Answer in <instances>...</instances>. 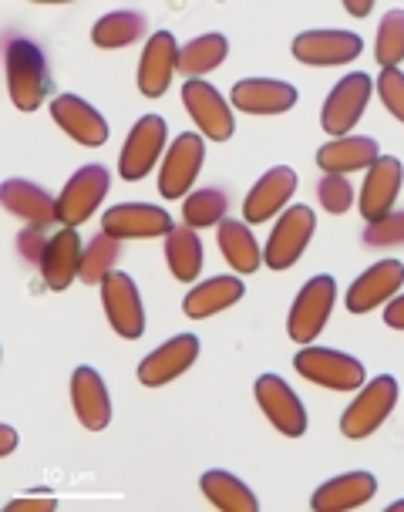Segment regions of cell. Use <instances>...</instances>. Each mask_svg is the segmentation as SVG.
<instances>
[{"instance_id": "6da1fadb", "label": "cell", "mask_w": 404, "mask_h": 512, "mask_svg": "<svg viewBox=\"0 0 404 512\" xmlns=\"http://www.w3.org/2000/svg\"><path fill=\"white\" fill-rule=\"evenodd\" d=\"M4 61H7V91H11L14 105L21 112H38L44 98L51 95V71L44 51L27 38H11L7 41Z\"/></svg>"}, {"instance_id": "7a4b0ae2", "label": "cell", "mask_w": 404, "mask_h": 512, "mask_svg": "<svg viewBox=\"0 0 404 512\" xmlns=\"http://www.w3.org/2000/svg\"><path fill=\"white\" fill-rule=\"evenodd\" d=\"M293 368L307 381L330 391H357L364 384V364L344 351H330V347H303L293 358Z\"/></svg>"}, {"instance_id": "3957f363", "label": "cell", "mask_w": 404, "mask_h": 512, "mask_svg": "<svg viewBox=\"0 0 404 512\" xmlns=\"http://www.w3.org/2000/svg\"><path fill=\"white\" fill-rule=\"evenodd\" d=\"M394 405H398V381L391 374H381L374 378L367 388L351 401V408L344 411L341 418V432L344 438H367L371 432H378L384 425V418L391 415Z\"/></svg>"}, {"instance_id": "277c9868", "label": "cell", "mask_w": 404, "mask_h": 512, "mask_svg": "<svg viewBox=\"0 0 404 512\" xmlns=\"http://www.w3.org/2000/svg\"><path fill=\"white\" fill-rule=\"evenodd\" d=\"M334 297H337V283L334 277H314L303 283V290L293 300L290 320H287V334L290 341L297 344H310L314 337L324 331L330 310H334Z\"/></svg>"}, {"instance_id": "5b68a950", "label": "cell", "mask_w": 404, "mask_h": 512, "mask_svg": "<svg viewBox=\"0 0 404 512\" xmlns=\"http://www.w3.org/2000/svg\"><path fill=\"white\" fill-rule=\"evenodd\" d=\"M108 189H112V172L105 166H81L58 196V223L71 230L81 226L108 196Z\"/></svg>"}, {"instance_id": "8992f818", "label": "cell", "mask_w": 404, "mask_h": 512, "mask_svg": "<svg viewBox=\"0 0 404 512\" xmlns=\"http://www.w3.org/2000/svg\"><path fill=\"white\" fill-rule=\"evenodd\" d=\"M371 88H374V81L367 78L364 71H354V75L337 81L324 102V112H320L324 132H330L334 139H344V135L361 122L367 98H371Z\"/></svg>"}, {"instance_id": "52a82bcc", "label": "cell", "mask_w": 404, "mask_h": 512, "mask_svg": "<svg viewBox=\"0 0 404 512\" xmlns=\"http://www.w3.org/2000/svg\"><path fill=\"white\" fill-rule=\"evenodd\" d=\"M317 230V216L310 206H290L287 213L280 216L277 230L270 233V243H266L263 260L270 263V270H287L300 260V253L307 250L310 236Z\"/></svg>"}, {"instance_id": "ba28073f", "label": "cell", "mask_w": 404, "mask_h": 512, "mask_svg": "<svg viewBox=\"0 0 404 512\" xmlns=\"http://www.w3.org/2000/svg\"><path fill=\"white\" fill-rule=\"evenodd\" d=\"M101 304H105L108 324L115 327L118 337H125V341L142 337L145 310H142L139 287H135L128 273H108V277L101 280Z\"/></svg>"}, {"instance_id": "9c48e42d", "label": "cell", "mask_w": 404, "mask_h": 512, "mask_svg": "<svg viewBox=\"0 0 404 512\" xmlns=\"http://www.w3.org/2000/svg\"><path fill=\"white\" fill-rule=\"evenodd\" d=\"M165 149V118L162 115H142L135 128L128 132L122 159H118V172L128 182H139L142 176H149V169L155 166V159Z\"/></svg>"}, {"instance_id": "30bf717a", "label": "cell", "mask_w": 404, "mask_h": 512, "mask_svg": "<svg viewBox=\"0 0 404 512\" xmlns=\"http://www.w3.org/2000/svg\"><path fill=\"white\" fill-rule=\"evenodd\" d=\"M182 102H186L192 122L199 125V132L206 139H216V142H226L233 135V112H229L226 98L202 78H189L186 88H182Z\"/></svg>"}, {"instance_id": "8fae6325", "label": "cell", "mask_w": 404, "mask_h": 512, "mask_svg": "<svg viewBox=\"0 0 404 512\" xmlns=\"http://www.w3.org/2000/svg\"><path fill=\"white\" fill-rule=\"evenodd\" d=\"M256 401H260L263 415L270 418V425L277 428L280 435L300 438L307 432V411H303L300 398L290 391V384L277 378V374H263V378L256 381Z\"/></svg>"}, {"instance_id": "7c38bea8", "label": "cell", "mask_w": 404, "mask_h": 512, "mask_svg": "<svg viewBox=\"0 0 404 512\" xmlns=\"http://www.w3.org/2000/svg\"><path fill=\"white\" fill-rule=\"evenodd\" d=\"M202 159H206V145H202L199 135L182 132L176 145L169 149L162 162V176H159V192L162 199H182L189 196V186L196 182Z\"/></svg>"}, {"instance_id": "4fadbf2b", "label": "cell", "mask_w": 404, "mask_h": 512, "mask_svg": "<svg viewBox=\"0 0 404 512\" xmlns=\"http://www.w3.org/2000/svg\"><path fill=\"white\" fill-rule=\"evenodd\" d=\"M199 358V337L196 334H176L172 341H165L162 347L139 364V381L145 388H162V384L176 381L179 374L189 371V364H196Z\"/></svg>"}, {"instance_id": "5bb4252c", "label": "cell", "mask_w": 404, "mask_h": 512, "mask_svg": "<svg viewBox=\"0 0 404 512\" xmlns=\"http://www.w3.org/2000/svg\"><path fill=\"white\" fill-rule=\"evenodd\" d=\"M101 230L108 236H118V240H145V236H169L176 226H172V216L159 206L125 203L108 209L105 219H101Z\"/></svg>"}, {"instance_id": "9a60e30c", "label": "cell", "mask_w": 404, "mask_h": 512, "mask_svg": "<svg viewBox=\"0 0 404 512\" xmlns=\"http://www.w3.org/2000/svg\"><path fill=\"white\" fill-rule=\"evenodd\" d=\"M361 48V38L351 31H303L293 41V58L314 68H327V64H351Z\"/></svg>"}, {"instance_id": "2e32d148", "label": "cell", "mask_w": 404, "mask_h": 512, "mask_svg": "<svg viewBox=\"0 0 404 512\" xmlns=\"http://www.w3.org/2000/svg\"><path fill=\"white\" fill-rule=\"evenodd\" d=\"M404 283V263L401 260H381L371 270H364L361 277L347 290V310L351 314H367L384 300H391Z\"/></svg>"}, {"instance_id": "e0dca14e", "label": "cell", "mask_w": 404, "mask_h": 512, "mask_svg": "<svg viewBox=\"0 0 404 512\" xmlns=\"http://www.w3.org/2000/svg\"><path fill=\"white\" fill-rule=\"evenodd\" d=\"M300 91L277 78H246L233 85V105L246 115H280L297 105Z\"/></svg>"}, {"instance_id": "ac0fdd59", "label": "cell", "mask_w": 404, "mask_h": 512, "mask_svg": "<svg viewBox=\"0 0 404 512\" xmlns=\"http://www.w3.org/2000/svg\"><path fill=\"white\" fill-rule=\"evenodd\" d=\"M179 71V48L169 31H159L145 44L139 64V88L145 98H162L172 85V75Z\"/></svg>"}, {"instance_id": "d6986e66", "label": "cell", "mask_w": 404, "mask_h": 512, "mask_svg": "<svg viewBox=\"0 0 404 512\" xmlns=\"http://www.w3.org/2000/svg\"><path fill=\"white\" fill-rule=\"evenodd\" d=\"M71 405H75V415L81 418V425L88 432H101L112 422V401H108V388L101 381V374L95 368H81L71 374Z\"/></svg>"}, {"instance_id": "ffe728a7", "label": "cell", "mask_w": 404, "mask_h": 512, "mask_svg": "<svg viewBox=\"0 0 404 512\" xmlns=\"http://www.w3.org/2000/svg\"><path fill=\"white\" fill-rule=\"evenodd\" d=\"M401 176H404L401 159H394V155H381V159L367 169V179L361 189V216L367 223L391 213L394 199H398V189H401Z\"/></svg>"}, {"instance_id": "44dd1931", "label": "cell", "mask_w": 404, "mask_h": 512, "mask_svg": "<svg viewBox=\"0 0 404 512\" xmlns=\"http://www.w3.org/2000/svg\"><path fill=\"white\" fill-rule=\"evenodd\" d=\"M51 115H54V122H58L64 132L81 145L98 149V145L108 142V122L101 118L98 108L81 102L78 95H58L51 105Z\"/></svg>"}, {"instance_id": "7402d4cb", "label": "cell", "mask_w": 404, "mask_h": 512, "mask_svg": "<svg viewBox=\"0 0 404 512\" xmlns=\"http://www.w3.org/2000/svg\"><path fill=\"white\" fill-rule=\"evenodd\" d=\"M293 192H297V172L287 166L270 169L250 189V196H246V203H243L246 223H266L270 216H277L280 209L290 203Z\"/></svg>"}, {"instance_id": "603a6c76", "label": "cell", "mask_w": 404, "mask_h": 512, "mask_svg": "<svg viewBox=\"0 0 404 512\" xmlns=\"http://www.w3.org/2000/svg\"><path fill=\"white\" fill-rule=\"evenodd\" d=\"M378 159H381V145L374 139H364V135H344V139L327 142L317 152V166L327 176H347V172L357 169H371Z\"/></svg>"}, {"instance_id": "cb8c5ba5", "label": "cell", "mask_w": 404, "mask_h": 512, "mask_svg": "<svg viewBox=\"0 0 404 512\" xmlns=\"http://www.w3.org/2000/svg\"><path fill=\"white\" fill-rule=\"evenodd\" d=\"M378 492V479L371 472H347V475H337V479L324 482L310 506L317 512H344V509H357L364 506L367 499H374Z\"/></svg>"}, {"instance_id": "d4e9b609", "label": "cell", "mask_w": 404, "mask_h": 512, "mask_svg": "<svg viewBox=\"0 0 404 512\" xmlns=\"http://www.w3.org/2000/svg\"><path fill=\"white\" fill-rule=\"evenodd\" d=\"M81 240H78V230L64 226L48 240V250H44V260H41V273H44V283L51 290H64L71 287V280L81 273Z\"/></svg>"}, {"instance_id": "484cf974", "label": "cell", "mask_w": 404, "mask_h": 512, "mask_svg": "<svg viewBox=\"0 0 404 512\" xmlns=\"http://www.w3.org/2000/svg\"><path fill=\"white\" fill-rule=\"evenodd\" d=\"M0 199L14 216L27 219V226H54L58 223V199L48 196L41 186L24 179H7L0 189Z\"/></svg>"}, {"instance_id": "4316f807", "label": "cell", "mask_w": 404, "mask_h": 512, "mask_svg": "<svg viewBox=\"0 0 404 512\" xmlns=\"http://www.w3.org/2000/svg\"><path fill=\"white\" fill-rule=\"evenodd\" d=\"M236 300H243V283L236 277H213L206 283H199L196 290H189L186 300H182V314L186 317H213L219 310L233 307Z\"/></svg>"}, {"instance_id": "83f0119b", "label": "cell", "mask_w": 404, "mask_h": 512, "mask_svg": "<svg viewBox=\"0 0 404 512\" xmlns=\"http://www.w3.org/2000/svg\"><path fill=\"white\" fill-rule=\"evenodd\" d=\"M199 489H202V496L223 512H256L260 509V502H256L250 486H243L233 472H223V469L206 472L199 479Z\"/></svg>"}, {"instance_id": "f1b7e54d", "label": "cell", "mask_w": 404, "mask_h": 512, "mask_svg": "<svg viewBox=\"0 0 404 512\" xmlns=\"http://www.w3.org/2000/svg\"><path fill=\"white\" fill-rule=\"evenodd\" d=\"M219 250H223L229 267L236 273H253L263 263L260 246H256L253 233L246 230V223H240V219H223L219 223Z\"/></svg>"}, {"instance_id": "f546056e", "label": "cell", "mask_w": 404, "mask_h": 512, "mask_svg": "<svg viewBox=\"0 0 404 512\" xmlns=\"http://www.w3.org/2000/svg\"><path fill=\"white\" fill-rule=\"evenodd\" d=\"M165 260H169V270L172 277L182 280V283H192L199 277L202 270V243L199 236L192 233V226H186V230H172L169 236H165Z\"/></svg>"}, {"instance_id": "4dcf8cb0", "label": "cell", "mask_w": 404, "mask_h": 512, "mask_svg": "<svg viewBox=\"0 0 404 512\" xmlns=\"http://www.w3.org/2000/svg\"><path fill=\"white\" fill-rule=\"evenodd\" d=\"M229 54V41L223 34H202V38L189 41L186 48H179V71L189 78H199L206 75V71L219 68V64L226 61Z\"/></svg>"}, {"instance_id": "1f68e13d", "label": "cell", "mask_w": 404, "mask_h": 512, "mask_svg": "<svg viewBox=\"0 0 404 512\" xmlns=\"http://www.w3.org/2000/svg\"><path fill=\"white\" fill-rule=\"evenodd\" d=\"M142 34H145V14H139V11L105 14L95 27H91V41H95L98 48H125V44L139 41Z\"/></svg>"}, {"instance_id": "d6a6232c", "label": "cell", "mask_w": 404, "mask_h": 512, "mask_svg": "<svg viewBox=\"0 0 404 512\" xmlns=\"http://www.w3.org/2000/svg\"><path fill=\"white\" fill-rule=\"evenodd\" d=\"M118 256H122V240H118V236H108L105 230H101L95 240H88L85 253H81V280L101 283L108 273H112Z\"/></svg>"}, {"instance_id": "836d02e7", "label": "cell", "mask_w": 404, "mask_h": 512, "mask_svg": "<svg viewBox=\"0 0 404 512\" xmlns=\"http://www.w3.org/2000/svg\"><path fill=\"white\" fill-rule=\"evenodd\" d=\"M226 192L223 189H199L189 192L186 203H182V216H186V226L199 230V226H216L219 219L226 216Z\"/></svg>"}, {"instance_id": "e575fe53", "label": "cell", "mask_w": 404, "mask_h": 512, "mask_svg": "<svg viewBox=\"0 0 404 512\" xmlns=\"http://www.w3.org/2000/svg\"><path fill=\"white\" fill-rule=\"evenodd\" d=\"M374 58L381 68H398L404 61V11H388L378 27V44H374Z\"/></svg>"}, {"instance_id": "d590c367", "label": "cell", "mask_w": 404, "mask_h": 512, "mask_svg": "<svg viewBox=\"0 0 404 512\" xmlns=\"http://www.w3.org/2000/svg\"><path fill=\"white\" fill-rule=\"evenodd\" d=\"M364 246L371 250H388V246H404V213H388L374 223H367Z\"/></svg>"}, {"instance_id": "8d00e7d4", "label": "cell", "mask_w": 404, "mask_h": 512, "mask_svg": "<svg viewBox=\"0 0 404 512\" xmlns=\"http://www.w3.org/2000/svg\"><path fill=\"white\" fill-rule=\"evenodd\" d=\"M317 196L327 213H347L354 203V189L344 176H324L317 182Z\"/></svg>"}, {"instance_id": "74e56055", "label": "cell", "mask_w": 404, "mask_h": 512, "mask_svg": "<svg viewBox=\"0 0 404 512\" xmlns=\"http://www.w3.org/2000/svg\"><path fill=\"white\" fill-rule=\"evenodd\" d=\"M378 91H381V102L384 108L398 118V122H404V75L398 68H384L381 78H378Z\"/></svg>"}, {"instance_id": "f35d334b", "label": "cell", "mask_w": 404, "mask_h": 512, "mask_svg": "<svg viewBox=\"0 0 404 512\" xmlns=\"http://www.w3.org/2000/svg\"><path fill=\"white\" fill-rule=\"evenodd\" d=\"M44 230H48V226H31V230H24L17 236V250H21L27 263L44 260V250H48V240H51V236H44Z\"/></svg>"}, {"instance_id": "ab89813d", "label": "cell", "mask_w": 404, "mask_h": 512, "mask_svg": "<svg viewBox=\"0 0 404 512\" xmlns=\"http://www.w3.org/2000/svg\"><path fill=\"white\" fill-rule=\"evenodd\" d=\"M58 509V499H14L7 502V512H51Z\"/></svg>"}, {"instance_id": "60d3db41", "label": "cell", "mask_w": 404, "mask_h": 512, "mask_svg": "<svg viewBox=\"0 0 404 512\" xmlns=\"http://www.w3.org/2000/svg\"><path fill=\"white\" fill-rule=\"evenodd\" d=\"M384 324L394 327V331H404V294L394 297L388 310H384Z\"/></svg>"}, {"instance_id": "b9f144b4", "label": "cell", "mask_w": 404, "mask_h": 512, "mask_svg": "<svg viewBox=\"0 0 404 512\" xmlns=\"http://www.w3.org/2000/svg\"><path fill=\"white\" fill-rule=\"evenodd\" d=\"M344 11L354 14V17H367L374 11V4H371V0H344Z\"/></svg>"}, {"instance_id": "7bdbcfd3", "label": "cell", "mask_w": 404, "mask_h": 512, "mask_svg": "<svg viewBox=\"0 0 404 512\" xmlns=\"http://www.w3.org/2000/svg\"><path fill=\"white\" fill-rule=\"evenodd\" d=\"M14 445H17V432L11 425H4V428H0V455H11Z\"/></svg>"}, {"instance_id": "ee69618b", "label": "cell", "mask_w": 404, "mask_h": 512, "mask_svg": "<svg viewBox=\"0 0 404 512\" xmlns=\"http://www.w3.org/2000/svg\"><path fill=\"white\" fill-rule=\"evenodd\" d=\"M391 512H404V502H394V506H391Z\"/></svg>"}]
</instances>
